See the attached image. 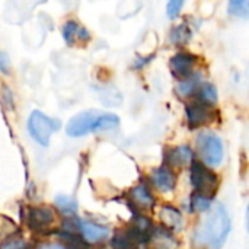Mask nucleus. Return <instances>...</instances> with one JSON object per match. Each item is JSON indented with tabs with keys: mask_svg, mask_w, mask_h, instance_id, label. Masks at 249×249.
<instances>
[{
	"mask_svg": "<svg viewBox=\"0 0 249 249\" xmlns=\"http://www.w3.org/2000/svg\"><path fill=\"white\" fill-rule=\"evenodd\" d=\"M131 200L134 203V206L140 207V209H152L155 204V197L152 196V193L149 191V188L143 184L134 187L130 193Z\"/></svg>",
	"mask_w": 249,
	"mask_h": 249,
	"instance_id": "obj_15",
	"label": "nucleus"
},
{
	"mask_svg": "<svg viewBox=\"0 0 249 249\" xmlns=\"http://www.w3.org/2000/svg\"><path fill=\"white\" fill-rule=\"evenodd\" d=\"M212 198L201 196L198 193H194L193 197L190 198V212L193 213H201V212H207L212 207Z\"/></svg>",
	"mask_w": 249,
	"mask_h": 249,
	"instance_id": "obj_20",
	"label": "nucleus"
},
{
	"mask_svg": "<svg viewBox=\"0 0 249 249\" xmlns=\"http://www.w3.org/2000/svg\"><path fill=\"white\" fill-rule=\"evenodd\" d=\"M196 64H197L196 55L194 54H190V53H185V51L177 53L171 58V61H169V67H171L172 74L177 79H179V80L190 77L194 73Z\"/></svg>",
	"mask_w": 249,
	"mask_h": 249,
	"instance_id": "obj_7",
	"label": "nucleus"
},
{
	"mask_svg": "<svg viewBox=\"0 0 249 249\" xmlns=\"http://www.w3.org/2000/svg\"><path fill=\"white\" fill-rule=\"evenodd\" d=\"M60 128V121L47 117L41 111H34L28 120V131L31 137L41 146H48L50 137Z\"/></svg>",
	"mask_w": 249,
	"mask_h": 249,
	"instance_id": "obj_5",
	"label": "nucleus"
},
{
	"mask_svg": "<svg viewBox=\"0 0 249 249\" xmlns=\"http://www.w3.org/2000/svg\"><path fill=\"white\" fill-rule=\"evenodd\" d=\"M193 160H194V152L188 146H178L166 150L165 165L169 168H182L191 165Z\"/></svg>",
	"mask_w": 249,
	"mask_h": 249,
	"instance_id": "obj_10",
	"label": "nucleus"
},
{
	"mask_svg": "<svg viewBox=\"0 0 249 249\" xmlns=\"http://www.w3.org/2000/svg\"><path fill=\"white\" fill-rule=\"evenodd\" d=\"M10 58L9 55L4 53V51H0V71L4 73V74H9L10 73Z\"/></svg>",
	"mask_w": 249,
	"mask_h": 249,
	"instance_id": "obj_24",
	"label": "nucleus"
},
{
	"mask_svg": "<svg viewBox=\"0 0 249 249\" xmlns=\"http://www.w3.org/2000/svg\"><path fill=\"white\" fill-rule=\"evenodd\" d=\"M79 231L82 232L86 242H101L109 235V231L105 226L96 225L93 222H80Z\"/></svg>",
	"mask_w": 249,
	"mask_h": 249,
	"instance_id": "obj_14",
	"label": "nucleus"
},
{
	"mask_svg": "<svg viewBox=\"0 0 249 249\" xmlns=\"http://www.w3.org/2000/svg\"><path fill=\"white\" fill-rule=\"evenodd\" d=\"M197 150L206 166L216 168L223 162L225 149L222 139L213 131H201L197 136Z\"/></svg>",
	"mask_w": 249,
	"mask_h": 249,
	"instance_id": "obj_3",
	"label": "nucleus"
},
{
	"mask_svg": "<svg viewBox=\"0 0 249 249\" xmlns=\"http://www.w3.org/2000/svg\"><path fill=\"white\" fill-rule=\"evenodd\" d=\"M22 249H23V248H22Z\"/></svg>",
	"mask_w": 249,
	"mask_h": 249,
	"instance_id": "obj_26",
	"label": "nucleus"
},
{
	"mask_svg": "<svg viewBox=\"0 0 249 249\" xmlns=\"http://www.w3.org/2000/svg\"><path fill=\"white\" fill-rule=\"evenodd\" d=\"M142 244L136 231L130 226L124 231H120L112 238V248L114 249H137Z\"/></svg>",
	"mask_w": 249,
	"mask_h": 249,
	"instance_id": "obj_12",
	"label": "nucleus"
},
{
	"mask_svg": "<svg viewBox=\"0 0 249 249\" xmlns=\"http://www.w3.org/2000/svg\"><path fill=\"white\" fill-rule=\"evenodd\" d=\"M63 36L69 45H77L85 44L89 41L90 35L89 31L83 26H80L76 20H69L63 26Z\"/></svg>",
	"mask_w": 249,
	"mask_h": 249,
	"instance_id": "obj_11",
	"label": "nucleus"
},
{
	"mask_svg": "<svg viewBox=\"0 0 249 249\" xmlns=\"http://www.w3.org/2000/svg\"><path fill=\"white\" fill-rule=\"evenodd\" d=\"M152 239L159 249H174L177 247V241L174 239L171 231H168L166 228H155Z\"/></svg>",
	"mask_w": 249,
	"mask_h": 249,
	"instance_id": "obj_17",
	"label": "nucleus"
},
{
	"mask_svg": "<svg viewBox=\"0 0 249 249\" xmlns=\"http://www.w3.org/2000/svg\"><path fill=\"white\" fill-rule=\"evenodd\" d=\"M150 179H152V184L156 187V190H159L160 193H171L174 191L177 185V177L172 168L166 165L155 169L150 175Z\"/></svg>",
	"mask_w": 249,
	"mask_h": 249,
	"instance_id": "obj_9",
	"label": "nucleus"
},
{
	"mask_svg": "<svg viewBox=\"0 0 249 249\" xmlns=\"http://www.w3.org/2000/svg\"><path fill=\"white\" fill-rule=\"evenodd\" d=\"M118 125H120V118L115 114L89 109L73 117L67 124L66 133L70 137H83L95 131L115 130Z\"/></svg>",
	"mask_w": 249,
	"mask_h": 249,
	"instance_id": "obj_2",
	"label": "nucleus"
},
{
	"mask_svg": "<svg viewBox=\"0 0 249 249\" xmlns=\"http://www.w3.org/2000/svg\"><path fill=\"white\" fill-rule=\"evenodd\" d=\"M54 220V213L50 207H31L28 210V226L32 231H42L47 229Z\"/></svg>",
	"mask_w": 249,
	"mask_h": 249,
	"instance_id": "obj_8",
	"label": "nucleus"
},
{
	"mask_svg": "<svg viewBox=\"0 0 249 249\" xmlns=\"http://www.w3.org/2000/svg\"><path fill=\"white\" fill-rule=\"evenodd\" d=\"M55 204L60 209V212L66 216H74L77 213V204L76 200L67 196H58L55 198Z\"/></svg>",
	"mask_w": 249,
	"mask_h": 249,
	"instance_id": "obj_21",
	"label": "nucleus"
},
{
	"mask_svg": "<svg viewBox=\"0 0 249 249\" xmlns=\"http://www.w3.org/2000/svg\"><path fill=\"white\" fill-rule=\"evenodd\" d=\"M184 3L185 0H168V4H166V13L171 19H175L179 12L182 10L184 7Z\"/></svg>",
	"mask_w": 249,
	"mask_h": 249,
	"instance_id": "obj_23",
	"label": "nucleus"
},
{
	"mask_svg": "<svg viewBox=\"0 0 249 249\" xmlns=\"http://www.w3.org/2000/svg\"><path fill=\"white\" fill-rule=\"evenodd\" d=\"M185 115H187V123L191 130L204 127L210 123L214 121L216 114L212 105L203 102V101H193L187 105L185 108Z\"/></svg>",
	"mask_w": 249,
	"mask_h": 249,
	"instance_id": "obj_6",
	"label": "nucleus"
},
{
	"mask_svg": "<svg viewBox=\"0 0 249 249\" xmlns=\"http://www.w3.org/2000/svg\"><path fill=\"white\" fill-rule=\"evenodd\" d=\"M231 232V219L228 210L222 203H217L207 219L196 231V244L209 245L210 248L219 249L226 242V238Z\"/></svg>",
	"mask_w": 249,
	"mask_h": 249,
	"instance_id": "obj_1",
	"label": "nucleus"
},
{
	"mask_svg": "<svg viewBox=\"0 0 249 249\" xmlns=\"http://www.w3.org/2000/svg\"><path fill=\"white\" fill-rule=\"evenodd\" d=\"M159 216L163 223V228H166L168 231H181L184 226L181 212L172 206H163L159 212Z\"/></svg>",
	"mask_w": 249,
	"mask_h": 249,
	"instance_id": "obj_13",
	"label": "nucleus"
},
{
	"mask_svg": "<svg viewBox=\"0 0 249 249\" xmlns=\"http://www.w3.org/2000/svg\"><path fill=\"white\" fill-rule=\"evenodd\" d=\"M38 249H66L64 247L58 245V244H44L41 247H38Z\"/></svg>",
	"mask_w": 249,
	"mask_h": 249,
	"instance_id": "obj_25",
	"label": "nucleus"
},
{
	"mask_svg": "<svg viewBox=\"0 0 249 249\" xmlns=\"http://www.w3.org/2000/svg\"><path fill=\"white\" fill-rule=\"evenodd\" d=\"M200 86H201V76L193 73L190 77L179 80V83H178V86H177V92H178L179 96L187 98V96L194 95V93L198 90Z\"/></svg>",
	"mask_w": 249,
	"mask_h": 249,
	"instance_id": "obj_16",
	"label": "nucleus"
},
{
	"mask_svg": "<svg viewBox=\"0 0 249 249\" xmlns=\"http://www.w3.org/2000/svg\"><path fill=\"white\" fill-rule=\"evenodd\" d=\"M229 13L236 18H248L249 0H229Z\"/></svg>",
	"mask_w": 249,
	"mask_h": 249,
	"instance_id": "obj_22",
	"label": "nucleus"
},
{
	"mask_svg": "<svg viewBox=\"0 0 249 249\" xmlns=\"http://www.w3.org/2000/svg\"><path fill=\"white\" fill-rule=\"evenodd\" d=\"M197 92H198V99L200 101H203V102H206V104H209L212 107L217 104L219 96H217V89H216L214 85H212V83H201V86L198 88Z\"/></svg>",
	"mask_w": 249,
	"mask_h": 249,
	"instance_id": "obj_18",
	"label": "nucleus"
},
{
	"mask_svg": "<svg viewBox=\"0 0 249 249\" xmlns=\"http://www.w3.org/2000/svg\"><path fill=\"white\" fill-rule=\"evenodd\" d=\"M191 35H193L191 29H190L185 23H182V25L175 26V28L171 31L169 38H171V41H172L175 45H184V44H187V42L191 39Z\"/></svg>",
	"mask_w": 249,
	"mask_h": 249,
	"instance_id": "obj_19",
	"label": "nucleus"
},
{
	"mask_svg": "<svg viewBox=\"0 0 249 249\" xmlns=\"http://www.w3.org/2000/svg\"><path fill=\"white\" fill-rule=\"evenodd\" d=\"M190 179H191L194 193H198L213 200L217 185H219V177L209 166H206L201 162L193 160L191 169H190Z\"/></svg>",
	"mask_w": 249,
	"mask_h": 249,
	"instance_id": "obj_4",
	"label": "nucleus"
}]
</instances>
